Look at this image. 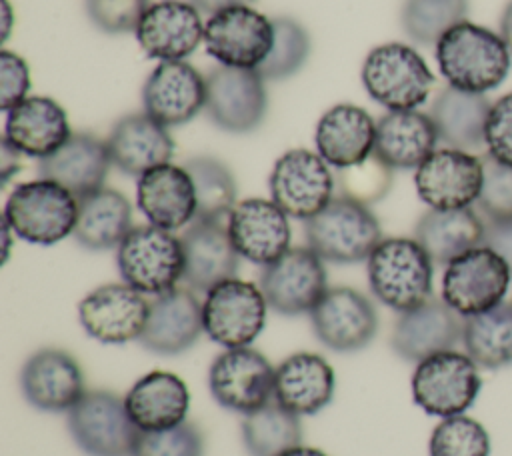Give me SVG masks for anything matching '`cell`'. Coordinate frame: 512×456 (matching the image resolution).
Listing matches in <instances>:
<instances>
[{"mask_svg":"<svg viewBox=\"0 0 512 456\" xmlns=\"http://www.w3.org/2000/svg\"><path fill=\"white\" fill-rule=\"evenodd\" d=\"M136 38L148 58L160 62L184 60L204 40V24L194 4L160 0L144 12L136 28Z\"/></svg>","mask_w":512,"mask_h":456,"instance_id":"obj_21","label":"cell"},{"mask_svg":"<svg viewBox=\"0 0 512 456\" xmlns=\"http://www.w3.org/2000/svg\"><path fill=\"white\" fill-rule=\"evenodd\" d=\"M336 392L332 366L314 352H296L280 362L274 374V398L298 416L326 408Z\"/></svg>","mask_w":512,"mask_h":456,"instance_id":"obj_30","label":"cell"},{"mask_svg":"<svg viewBox=\"0 0 512 456\" xmlns=\"http://www.w3.org/2000/svg\"><path fill=\"white\" fill-rule=\"evenodd\" d=\"M254 0H190V4H194L198 10L208 12V14H216L220 10L232 8V6H250Z\"/></svg>","mask_w":512,"mask_h":456,"instance_id":"obj_51","label":"cell"},{"mask_svg":"<svg viewBox=\"0 0 512 456\" xmlns=\"http://www.w3.org/2000/svg\"><path fill=\"white\" fill-rule=\"evenodd\" d=\"M132 230V206L114 188H100L78 200L74 238L86 250L118 248Z\"/></svg>","mask_w":512,"mask_h":456,"instance_id":"obj_36","label":"cell"},{"mask_svg":"<svg viewBox=\"0 0 512 456\" xmlns=\"http://www.w3.org/2000/svg\"><path fill=\"white\" fill-rule=\"evenodd\" d=\"M512 270L488 246H476L446 264L442 300L462 318L486 312L508 292Z\"/></svg>","mask_w":512,"mask_h":456,"instance_id":"obj_8","label":"cell"},{"mask_svg":"<svg viewBox=\"0 0 512 456\" xmlns=\"http://www.w3.org/2000/svg\"><path fill=\"white\" fill-rule=\"evenodd\" d=\"M484 220V238L482 246H488L498 256L506 260L512 270V218L506 220Z\"/></svg>","mask_w":512,"mask_h":456,"instance_id":"obj_49","label":"cell"},{"mask_svg":"<svg viewBox=\"0 0 512 456\" xmlns=\"http://www.w3.org/2000/svg\"><path fill=\"white\" fill-rule=\"evenodd\" d=\"M316 338L330 350L356 352L366 348L378 332L374 304L350 286L328 288L310 312Z\"/></svg>","mask_w":512,"mask_h":456,"instance_id":"obj_16","label":"cell"},{"mask_svg":"<svg viewBox=\"0 0 512 456\" xmlns=\"http://www.w3.org/2000/svg\"><path fill=\"white\" fill-rule=\"evenodd\" d=\"M204 110L226 132L246 134L256 130L268 110L264 78L256 70L216 66L206 76Z\"/></svg>","mask_w":512,"mask_h":456,"instance_id":"obj_15","label":"cell"},{"mask_svg":"<svg viewBox=\"0 0 512 456\" xmlns=\"http://www.w3.org/2000/svg\"><path fill=\"white\" fill-rule=\"evenodd\" d=\"M148 6V0H86L90 20L106 34L136 32Z\"/></svg>","mask_w":512,"mask_h":456,"instance_id":"obj_46","label":"cell"},{"mask_svg":"<svg viewBox=\"0 0 512 456\" xmlns=\"http://www.w3.org/2000/svg\"><path fill=\"white\" fill-rule=\"evenodd\" d=\"M492 104L484 94L464 92L446 86L430 108V118L436 126L438 138L448 148L476 150L484 146L486 120Z\"/></svg>","mask_w":512,"mask_h":456,"instance_id":"obj_35","label":"cell"},{"mask_svg":"<svg viewBox=\"0 0 512 456\" xmlns=\"http://www.w3.org/2000/svg\"><path fill=\"white\" fill-rule=\"evenodd\" d=\"M268 302L260 286L228 278L212 286L202 302L204 332L224 348L250 346L266 324Z\"/></svg>","mask_w":512,"mask_h":456,"instance_id":"obj_9","label":"cell"},{"mask_svg":"<svg viewBox=\"0 0 512 456\" xmlns=\"http://www.w3.org/2000/svg\"><path fill=\"white\" fill-rule=\"evenodd\" d=\"M242 440L250 456H280L302 444L300 416L272 398L262 408L244 414Z\"/></svg>","mask_w":512,"mask_h":456,"instance_id":"obj_38","label":"cell"},{"mask_svg":"<svg viewBox=\"0 0 512 456\" xmlns=\"http://www.w3.org/2000/svg\"><path fill=\"white\" fill-rule=\"evenodd\" d=\"M340 196L370 206L382 200L392 188V168L382 162L374 152L348 168H338L334 174Z\"/></svg>","mask_w":512,"mask_h":456,"instance_id":"obj_43","label":"cell"},{"mask_svg":"<svg viewBox=\"0 0 512 456\" xmlns=\"http://www.w3.org/2000/svg\"><path fill=\"white\" fill-rule=\"evenodd\" d=\"M462 344L466 354L482 368L498 370L512 364V302L464 318Z\"/></svg>","mask_w":512,"mask_h":456,"instance_id":"obj_37","label":"cell"},{"mask_svg":"<svg viewBox=\"0 0 512 456\" xmlns=\"http://www.w3.org/2000/svg\"><path fill=\"white\" fill-rule=\"evenodd\" d=\"M484 180L478 194V210L482 218L506 220L512 218V168L500 164L492 156H482Z\"/></svg>","mask_w":512,"mask_h":456,"instance_id":"obj_45","label":"cell"},{"mask_svg":"<svg viewBox=\"0 0 512 456\" xmlns=\"http://www.w3.org/2000/svg\"><path fill=\"white\" fill-rule=\"evenodd\" d=\"M116 264L122 280L142 294H164L184 276L182 240L158 226H134L120 242Z\"/></svg>","mask_w":512,"mask_h":456,"instance_id":"obj_6","label":"cell"},{"mask_svg":"<svg viewBox=\"0 0 512 456\" xmlns=\"http://www.w3.org/2000/svg\"><path fill=\"white\" fill-rule=\"evenodd\" d=\"M106 144L112 164L138 178L156 166L168 164L174 154V142L166 126L146 112L122 116L112 126Z\"/></svg>","mask_w":512,"mask_h":456,"instance_id":"obj_29","label":"cell"},{"mask_svg":"<svg viewBox=\"0 0 512 456\" xmlns=\"http://www.w3.org/2000/svg\"><path fill=\"white\" fill-rule=\"evenodd\" d=\"M110 164L106 140L90 132H76L54 154L38 160V174L64 186L80 200L104 188Z\"/></svg>","mask_w":512,"mask_h":456,"instance_id":"obj_26","label":"cell"},{"mask_svg":"<svg viewBox=\"0 0 512 456\" xmlns=\"http://www.w3.org/2000/svg\"><path fill=\"white\" fill-rule=\"evenodd\" d=\"M20 388L28 404L42 412H68L84 394L78 360L60 348H42L22 366Z\"/></svg>","mask_w":512,"mask_h":456,"instance_id":"obj_23","label":"cell"},{"mask_svg":"<svg viewBox=\"0 0 512 456\" xmlns=\"http://www.w3.org/2000/svg\"><path fill=\"white\" fill-rule=\"evenodd\" d=\"M2 16H4L2 40H6V38H8V32H10V20H12V12H10V4H8V0H2Z\"/></svg>","mask_w":512,"mask_h":456,"instance_id":"obj_54","label":"cell"},{"mask_svg":"<svg viewBox=\"0 0 512 456\" xmlns=\"http://www.w3.org/2000/svg\"><path fill=\"white\" fill-rule=\"evenodd\" d=\"M124 402L136 428L154 432L178 426L186 420L190 392L180 376L154 370L132 384Z\"/></svg>","mask_w":512,"mask_h":456,"instance_id":"obj_33","label":"cell"},{"mask_svg":"<svg viewBox=\"0 0 512 456\" xmlns=\"http://www.w3.org/2000/svg\"><path fill=\"white\" fill-rule=\"evenodd\" d=\"M68 430L88 456H132L140 432L124 398L108 390L86 392L68 410Z\"/></svg>","mask_w":512,"mask_h":456,"instance_id":"obj_10","label":"cell"},{"mask_svg":"<svg viewBox=\"0 0 512 456\" xmlns=\"http://www.w3.org/2000/svg\"><path fill=\"white\" fill-rule=\"evenodd\" d=\"M484 144L488 156L512 168V92L492 104L486 120Z\"/></svg>","mask_w":512,"mask_h":456,"instance_id":"obj_47","label":"cell"},{"mask_svg":"<svg viewBox=\"0 0 512 456\" xmlns=\"http://www.w3.org/2000/svg\"><path fill=\"white\" fill-rule=\"evenodd\" d=\"M462 332L464 318L442 298L432 296L424 304L398 314L390 346L400 358L418 364L432 354L454 350L462 342Z\"/></svg>","mask_w":512,"mask_h":456,"instance_id":"obj_20","label":"cell"},{"mask_svg":"<svg viewBox=\"0 0 512 456\" xmlns=\"http://www.w3.org/2000/svg\"><path fill=\"white\" fill-rule=\"evenodd\" d=\"M434 262L414 238H382L368 256V284L388 308L412 310L432 298Z\"/></svg>","mask_w":512,"mask_h":456,"instance_id":"obj_2","label":"cell"},{"mask_svg":"<svg viewBox=\"0 0 512 456\" xmlns=\"http://www.w3.org/2000/svg\"><path fill=\"white\" fill-rule=\"evenodd\" d=\"M360 78L368 96L388 110H416L434 86L424 58L402 42L374 46L364 58Z\"/></svg>","mask_w":512,"mask_h":456,"instance_id":"obj_5","label":"cell"},{"mask_svg":"<svg viewBox=\"0 0 512 456\" xmlns=\"http://www.w3.org/2000/svg\"><path fill=\"white\" fill-rule=\"evenodd\" d=\"M276 368L250 346L226 348L208 372L212 398L226 410L250 414L274 398Z\"/></svg>","mask_w":512,"mask_h":456,"instance_id":"obj_14","label":"cell"},{"mask_svg":"<svg viewBox=\"0 0 512 456\" xmlns=\"http://www.w3.org/2000/svg\"><path fill=\"white\" fill-rule=\"evenodd\" d=\"M288 218L274 200L246 198L236 202L226 228L240 258L268 266L290 250Z\"/></svg>","mask_w":512,"mask_h":456,"instance_id":"obj_19","label":"cell"},{"mask_svg":"<svg viewBox=\"0 0 512 456\" xmlns=\"http://www.w3.org/2000/svg\"><path fill=\"white\" fill-rule=\"evenodd\" d=\"M20 152L2 136V148H0V174H2V184L6 186L10 176L20 170Z\"/></svg>","mask_w":512,"mask_h":456,"instance_id":"obj_50","label":"cell"},{"mask_svg":"<svg viewBox=\"0 0 512 456\" xmlns=\"http://www.w3.org/2000/svg\"><path fill=\"white\" fill-rule=\"evenodd\" d=\"M308 248L322 260L354 264L368 260L382 240V230L372 210L344 196L332 198L304 226Z\"/></svg>","mask_w":512,"mask_h":456,"instance_id":"obj_4","label":"cell"},{"mask_svg":"<svg viewBox=\"0 0 512 456\" xmlns=\"http://www.w3.org/2000/svg\"><path fill=\"white\" fill-rule=\"evenodd\" d=\"M184 250V284L208 292L222 280L234 278L238 258L228 228L222 220H192L180 236Z\"/></svg>","mask_w":512,"mask_h":456,"instance_id":"obj_24","label":"cell"},{"mask_svg":"<svg viewBox=\"0 0 512 456\" xmlns=\"http://www.w3.org/2000/svg\"><path fill=\"white\" fill-rule=\"evenodd\" d=\"M500 36L504 38V42L508 44L510 52H512V0L506 4L502 18H500Z\"/></svg>","mask_w":512,"mask_h":456,"instance_id":"obj_52","label":"cell"},{"mask_svg":"<svg viewBox=\"0 0 512 456\" xmlns=\"http://www.w3.org/2000/svg\"><path fill=\"white\" fill-rule=\"evenodd\" d=\"M376 122L362 106L336 104L316 124V150L336 170L366 160L374 152Z\"/></svg>","mask_w":512,"mask_h":456,"instance_id":"obj_31","label":"cell"},{"mask_svg":"<svg viewBox=\"0 0 512 456\" xmlns=\"http://www.w3.org/2000/svg\"><path fill=\"white\" fill-rule=\"evenodd\" d=\"M280 456H328V454L318 450V448H310V446H302L300 444V446H296V448H292V450H288V452H284Z\"/></svg>","mask_w":512,"mask_h":456,"instance_id":"obj_53","label":"cell"},{"mask_svg":"<svg viewBox=\"0 0 512 456\" xmlns=\"http://www.w3.org/2000/svg\"><path fill=\"white\" fill-rule=\"evenodd\" d=\"M468 16V0H404L400 22L410 40L430 46Z\"/></svg>","mask_w":512,"mask_h":456,"instance_id":"obj_40","label":"cell"},{"mask_svg":"<svg viewBox=\"0 0 512 456\" xmlns=\"http://www.w3.org/2000/svg\"><path fill=\"white\" fill-rule=\"evenodd\" d=\"M2 218L18 238L50 246L74 234L78 198L46 178L22 182L10 192Z\"/></svg>","mask_w":512,"mask_h":456,"instance_id":"obj_3","label":"cell"},{"mask_svg":"<svg viewBox=\"0 0 512 456\" xmlns=\"http://www.w3.org/2000/svg\"><path fill=\"white\" fill-rule=\"evenodd\" d=\"M70 136L66 110L48 96H28L6 112L4 138L24 156L42 160Z\"/></svg>","mask_w":512,"mask_h":456,"instance_id":"obj_28","label":"cell"},{"mask_svg":"<svg viewBox=\"0 0 512 456\" xmlns=\"http://www.w3.org/2000/svg\"><path fill=\"white\" fill-rule=\"evenodd\" d=\"M30 90V70L22 56L2 50L0 54V108L12 110Z\"/></svg>","mask_w":512,"mask_h":456,"instance_id":"obj_48","label":"cell"},{"mask_svg":"<svg viewBox=\"0 0 512 456\" xmlns=\"http://www.w3.org/2000/svg\"><path fill=\"white\" fill-rule=\"evenodd\" d=\"M430 114L418 110H390L376 122L374 154L392 170L418 168L438 144Z\"/></svg>","mask_w":512,"mask_h":456,"instance_id":"obj_32","label":"cell"},{"mask_svg":"<svg viewBox=\"0 0 512 456\" xmlns=\"http://www.w3.org/2000/svg\"><path fill=\"white\" fill-rule=\"evenodd\" d=\"M484 220L470 206L438 210L430 208L414 228V240L434 264H450L464 252L482 246Z\"/></svg>","mask_w":512,"mask_h":456,"instance_id":"obj_34","label":"cell"},{"mask_svg":"<svg viewBox=\"0 0 512 456\" xmlns=\"http://www.w3.org/2000/svg\"><path fill=\"white\" fill-rule=\"evenodd\" d=\"M148 312L150 302L126 282L98 286L88 292L78 306L82 328L102 344L140 340Z\"/></svg>","mask_w":512,"mask_h":456,"instance_id":"obj_18","label":"cell"},{"mask_svg":"<svg viewBox=\"0 0 512 456\" xmlns=\"http://www.w3.org/2000/svg\"><path fill=\"white\" fill-rule=\"evenodd\" d=\"M196 192L194 220H222L236 206V180L230 168L214 156H194L184 164Z\"/></svg>","mask_w":512,"mask_h":456,"instance_id":"obj_39","label":"cell"},{"mask_svg":"<svg viewBox=\"0 0 512 456\" xmlns=\"http://www.w3.org/2000/svg\"><path fill=\"white\" fill-rule=\"evenodd\" d=\"M142 102L156 122L182 126L206 106V76L184 60L160 62L142 88Z\"/></svg>","mask_w":512,"mask_h":456,"instance_id":"obj_22","label":"cell"},{"mask_svg":"<svg viewBox=\"0 0 512 456\" xmlns=\"http://www.w3.org/2000/svg\"><path fill=\"white\" fill-rule=\"evenodd\" d=\"M436 62L448 86L484 94L504 82L510 48L500 34L464 20L436 42Z\"/></svg>","mask_w":512,"mask_h":456,"instance_id":"obj_1","label":"cell"},{"mask_svg":"<svg viewBox=\"0 0 512 456\" xmlns=\"http://www.w3.org/2000/svg\"><path fill=\"white\" fill-rule=\"evenodd\" d=\"M206 52L220 66L256 70L272 50L274 26L250 6L220 10L204 24Z\"/></svg>","mask_w":512,"mask_h":456,"instance_id":"obj_13","label":"cell"},{"mask_svg":"<svg viewBox=\"0 0 512 456\" xmlns=\"http://www.w3.org/2000/svg\"><path fill=\"white\" fill-rule=\"evenodd\" d=\"M136 200L152 226L178 230L196 218V192L184 166L162 164L138 178Z\"/></svg>","mask_w":512,"mask_h":456,"instance_id":"obj_27","label":"cell"},{"mask_svg":"<svg viewBox=\"0 0 512 456\" xmlns=\"http://www.w3.org/2000/svg\"><path fill=\"white\" fill-rule=\"evenodd\" d=\"M414 402L430 416L464 414L482 388L478 364L462 352L446 350L420 360L412 380Z\"/></svg>","mask_w":512,"mask_h":456,"instance_id":"obj_7","label":"cell"},{"mask_svg":"<svg viewBox=\"0 0 512 456\" xmlns=\"http://www.w3.org/2000/svg\"><path fill=\"white\" fill-rule=\"evenodd\" d=\"M204 436L200 428L184 420L178 426L154 432H138L132 456H202Z\"/></svg>","mask_w":512,"mask_h":456,"instance_id":"obj_44","label":"cell"},{"mask_svg":"<svg viewBox=\"0 0 512 456\" xmlns=\"http://www.w3.org/2000/svg\"><path fill=\"white\" fill-rule=\"evenodd\" d=\"M430 456H490L486 428L464 414L448 416L430 434Z\"/></svg>","mask_w":512,"mask_h":456,"instance_id":"obj_42","label":"cell"},{"mask_svg":"<svg viewBox=\"0 0 512 456\" xmlns=\"http://www.w3.org/2000/svg\"><path fill=\"white\" fill-rule=\"evenodd\" d=\"M482 180V158L458 148L434 150L414 174L420 200L438 210L468 208L474 204L478 200Z\"/></svg>","mask_w":512,"mask_h":456,"instance_id":"obj_17","label":"cell"},{"mask_svg":"<svg viewBox=\"0 0 512 456\" xmlns=\"http://www.w3.org/2000/svg\"><path fill=\"white\" fill-rule=\"evenodd\" d=\"M268 188L272 200L290 218L310 220L334 198L336 180L318 152L294 148L274 162Z\"/></svg>","mask_w":512,"mask_h":456,"instance_id":"obj_11","label":"cell"},{"mask_svg":"<svg viewBox=\"0 0 512 456\" xmlns=\"http://www.w3.org/2000/svg\"><path fill=\"white\" fill-rule=\"evenodd\" d=\"M274 26V44L266 60L256 68L264 80H286L294 76L310 56V36L306 28L288 16L272 18Z\"/></svg>","mask_w":512,"mask_h":456,"instance_id":"obj_41","label":"cell"},{"mask_svg":"<svg viewBox=\"0 0 512 456\" xmlns=\"http://www.w3.org/2000/svg\"><path fill=\"white\" fill-rule=\"evenodd\" d=\"M258 286L274 312L284 316L310 314L328 290L324 260L308 246L290 248L262 268Z\"/></svg>","mask_w":512,"mask_h":456,"instance_id":"obj_12","label":"cell"},{"mask_svg":"<svg viewBox=\"0 0 512 456\" xmlns=\"http://www.w3.org/2000/svg\"><path fill=\"white\" fill-rule=\"evenodd\" d=\"M204 332L202 302L188 288H172L150 300L140 344L156 354H180Z\"/></svg>","mask_w":512,"mask_h":456,"instance_id":"obj_25","label":"cell"}]
</instances>
